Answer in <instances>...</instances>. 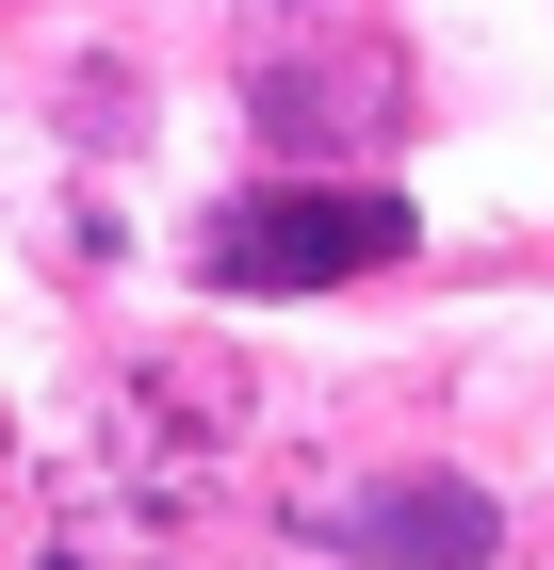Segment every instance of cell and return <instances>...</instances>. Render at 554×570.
<instances>
[{
	"label": "cell",
	"instance_id": "cell-1",
	"mask_svg": "<svg viewBox=\"0 0 554 570\" xmlns=\"http://www.w3.org/2000/svg\"><path fill=\"white\" fill-rule=\"evenodd\" d=\"M196 262H213V294H327V277L408 262V196H376V179H261V196L213 213Z\"/></svg>",
	"mask_w": 554,
	"mask_h": 570
},
{
	"label": "cell",
	"instance_id": "cell-2",
	"mask_svg": "<svg viewBox=\"0 0 554 570\" xmlns=\"http://www.w3.org/2000/svg\"><path fill=\"white\" fill-rule=\"evenodd\" d=\"M327 538L342 554H391V570H489V489L473 473H376V489H342L327 505Z\"/></svg>",
	"mask_w": 554,
	"mask_h": 570
}]
</instances>
